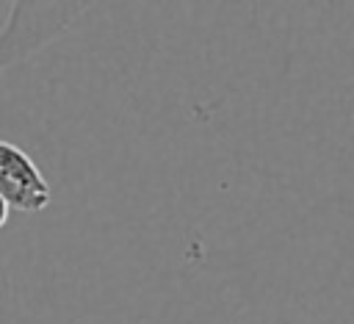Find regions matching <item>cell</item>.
I'll return each mask as SVG.
<instances>
[{
	"label": "cell",
	"instance_id": "1",
	"mask_svg": "<svg viewBox=\"0 0 354 324\" xmlns=\"http://www.w3.org/2000/svg\"><path fill=\"white\" fill-rule=\"evenodd\" d=\"M86 11L88 3H11L0 33V72L61 36Z\"/></svg>",
	"mask_w": 354,
	"mask_h": 324
},
{
	"label": "cell",
	"instance_id": "2",
	"mask_svg": "<svg viewBox=\"0 0 354 324\" xmlns=\"http://www.w3.org/2000/svg\"><path fill=\"white\" fill-rule=\"evenodd\" d=\"M0 199L17 210L36 213L50 205V186L28 152L0 138Z\"/></svg>",
	"mask_w": 354,
	"mask_h": 324
},
{
	"label": "cell",
	"instance_id": "3",
	"mask_svg": "<svg viewBox=\"0 0 354 324\" xmlns=\"http://www.w3.org/2000/svg\"><path fill=\"white\" fill-rule=\"evenodd\" d=\"M6 222H8V205H6L3 199H0V227H3Z\"/></svg>",
	"mask_w": 354,
	"mask_h": 324
}]
</instances>
